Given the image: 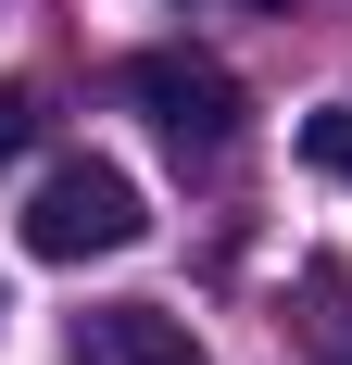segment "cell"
<instances>
[{"mask_svg": "<svg viewBox=\"0 0 352 365\" xmlns=\"http://www.w3.org/2000/svg\"><path fill=\"white\" fill-rule=\"evenodd\" d=\"M76 365H214V353L176 302H88L76 315Z\"/></svg>", "mask_w": 352, "mask_h": 365, "instance_id": "3", "label": "cell"}, {"mask_svg": "<svg viewBox=\"0 0 352 365\" xmlns=\"http://www.w3.org/2000/svg\"><path fill=\"white\" fill-rule=\"evenodd\" d=\"M126 101H139L176 151H227V139H239V113H252L239 76L214 63V51H139V63H126Z\"/></svg>", "mask_w": 352, "mask_h": 365, "instance_id": "2", "label": "cell"}, {"mask_svg": "<svg viewBox=\"0 0 352 365\" xmlns=\"http://www.w3.org/2000/svg\"><path fill=\"white\" fill-rule=\"evenodd\" d=\"M151 240V202L126 164H51L26 202V252L38 264H88V252H139Z\"/></svg>", "mask_w": 352, "mask_h": 365, "instance_id": "1", "label": "cell"}, {"mask_svg": "<svg viewBox=\"0 0 352 365\" xmlns=\"http://www.w3.org/2000/svg\"><path fill=\"white\" fill-rule=\"evenodd\" d=\"M26 139H38V88H13V76H0V164H13Z\"/></svg>", "mask_w": 352, "mask_h": 365, "instance_id": "6", "label": "cell"}, {"mask_svg": "<svg viewBox=\"0 0 352 365\" xmlns=\"http://www.w3.org/2000/svg\"><path fill=\"white\" fill-rule=\"evenodd\" d=\"M302 164L352 189V101H327V113H302Z\"/></svg>", "mask_w": 352, "mask_h": 365, "instance_id": "5", "label": "cell"}, {"mask_svg": "<svg viewBox=\"0 0 352 365\" xmlns=\"http://www.w3.org/2000/svg\"><path fill=\"white\" fill-rule=\"evenodd\" d=\"M302 340H315L327 365H352V264H315V277H302Z\"/></svg>", "mask_w": 352, "mask_h": 365, "instance_id": "4", "label": "cell"}]
</instances>
